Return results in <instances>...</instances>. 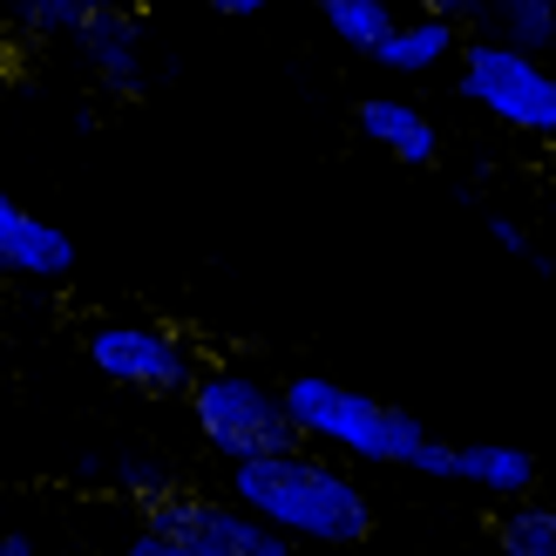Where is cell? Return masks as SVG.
Here are the masks:
<instances>
[{
    "mask_svg": "<svg viewBox=\"0 0 556 556\" xmlns=\"http://www.w3.org/2000/svg\"><path fill=\"white\" fill-rule=\"evenodd\" d=\"M231 503L252 509L292 543H319V549H359L374 536V503L346 468H332L319 455H271V462H244L231 468Z\"/></svg>",
    "mask_w": 556,
    "mask_h": 556,
    "instance_id": "obj_1",
    "label": "cell"
},
{
    "mask_svg": "<svg viewBox=\"0 0 556 556\" xmlns=\"http://www.w3.org/2000/svg\"><path fill=\"white\" fill-rule=\"evenodd\" d=\"M286 407L305 441H326L353 462H387V468H414V476H434V482H455V448L434 441L407 407H387L359 387H340L326 374H299L286 380Z\"/></svg>",
    "mask_w": 556,
    "mask_h": 556,
    "instance_id": "obj_2",
    "label": "cell"
},
{
    "mask_svg": "<svg viewBox=\"0 0 556 556\" xmlns=\"http://www.w3.org/2000/svg\"><path fill=\"white\" fill-rule=\"evenodd\" d=\"M190 421L231 468L244 462H271V455H299V421L286 407V387H265L258 374L238 367H211L190 387Z\"/></svg>",
    "mask_w": 556,
    "mask_h": 556,
    "instance_id": "obj_3",
    "label": "cell"
},
{
    "mask_svg": "<svg viewBox=\"0 0 556 556\" xmlns=\"http://www.w3.org/2000/svg\"><path fill=\"white\" fill-rule=\"evenodd\" d=\"M462 96L516 136H556V75L543 68V54L503 48L489 35L468 41L462 48Z\"/></svg>",
    "mask_w": 556,
    "mask_h": 556,
    "instance_id": "obj_4",
    "label": "cell"
},
{
    "mask_svg": "<svg viewBox=\"0 0 556 556\" xmlns=\"http://www.w3.org/2000/svg\"><path fill=\"white\" fill-rule=\"evenodd\" d=\"M81 353L89 367L109 374L116 387H136V394H190L198 387V367H190V346L163 326H136V319H102L81 332Z\"/></svg>",
    "mask_w": 556,
    "mask_h": 556,
    "instance_id": "obj_5",
    "label": "cell"
},
{
    "mask_svg": "<svg viewBox=\"0 0 556 556\" xmlns=\"http://www.w3.org/2000/svg\"><path fill=\"white\" fill-rule=\"evenodd\" d=\"M143 522H156V530L170 536H190L204 556H299L292 536H278L271 522H258L252 509L238 503H217V495H163V503L143 509Z\"/></svg>",
    "mask_w": 556,
    "mask_h": 556,
    "instance_id": "obj_6",
    "label": "cell"
},
{
    "mask_svg": "<svg viewBox=\"0 0 556 556\" xmlns=\"http://www.w3.org/2000/svg\"><path fill=\"white\" fill-rule=\"evenodd\" d=\"M0 265L14 278H68L75 271V238L62 225L35 217L27 204L0 198Z\"/></svg>",
    "mask_w": 556,
    "mask_h": 556,
    "instance_id": "obj_7",
    "label": "cell"
},
{
    "mask_svg": "<svg viewBox=\"0 0 556 556\" xmlns=\"http://www.w3.org/2000/svg\"><path fill=\"white\" fill-rule=\"evenodd\" d=\"M353 123H359V136H367L374 150H387L394 163H407V170H434L441 136H434L428 109H414L401 96H367V102L353 109Z\"/></svg>",
    "mask_w": 556,
    "mask_h": 556,
    "instance_id": "obj_8",
    "label": "cell"
},
{
    "mask_svg": "<svg viewBox=\"0 0 556 556\" xmlns=\"http://www.w3.org/2000/svg\"><path fill=\"white\" fill-rule=\"evenodd\" d=\"M75 48H81V62L96 68L102 89H136V81H143V35H136L129 8H109L102 0V14L75 35Z\"/></svg>",
    "mask_w": 556,
    "mask_h": 556,
    "instance_id": "obj_9",
    "label": "cell"
},
{
    "mask_svg": "<svg viewBox=\"0 0 556 556\" xmlns=\"http://www.w3.org/2000/svg\"><path fill=\"white\" fill-rule=\"evenodd\" d=\"M455 482L495 495V503H522L536 489V455L516 441H462L455 448Z\"/></svg>",
    "mask_w": 556,
    "mask_h": 556,
    "instance_id": "obj_10",
    "label": "cell"
},
{
    "mask_svg": "<svg viewBox=\"0 0 556 556\" xmlns=\"http://www.w3.org/2000/svg\"><path fill=\"white\" fill-rule=\"evenodd\" d=\"M455 54H462V27H455V21L414 14V21H401L394 35H387V48L374 54V62L394 68V75H428V68H441V62H455Z\"/></svg>",
    "mask_w": 556,
    "mask_h": 556,
    "instance_id": "obj_11",
    "label": "cell"
},
{
    "mask_svg": "<svg viewBox=\"0 0 556 556\" xmlns=\"http://www.w3.org/2000/svg\"><path fill=\"white\" fill-rule=\"evenodd\" d=\"M489 41L543 54L556 41V0H489Z\"/></svg>",
    "mask_w": 556,
    "mask_h": 556,
    "instance_id": "obj_12",
    "label": "cell"
},
{
    "mask_svg": "<svg viewBox=\"0 0 556 556\" xmlns=\"http://www.w3.org/2000/svg\"><path fill=\"white\" fill-rule=\"evenodd\" d=\"M319 14H326L332 35H340L346 48H359V54H380V48H387V35L401 27L394 0H319Z\"/></svg>",
    "mask_w": 556,
    "mask_h": 556,
    "instance_id": "obj_13",
    "label": "cell"
},
{
    "mask_svg": "<svg viewBox=\"0 0 556 556\" xmlns=\"http://www.w3.org/2000/svg\"><path fill=\"white\" fill-rule=\"evenodd\" d=\"M503 556H556V503H516L495 522Z\"/></svg>",
    "mask_w": 556,
    "mask_h": 556,
    "instance_id": "obj_14",
    "label": "cell"
},
{
    "mask_svg": "<svg viewBox=\"0 0 556 556\" xmlns=\"http://www.w3.org/2000/svg\"><path fill=\"white\" fill-rule=\"evenodd\" d=\"M14 14L27 35H81L102 14V0H14Z\"/></svg>",
    "mask_w": 556,
    "mask_h": 556,
    "instance_id": "obj_15",
    "label": "cell"
},
{
    "mask_svg": "<svg viewBox=\"0 0 556 556\" xmlns=\"http://www.w3.org/2000/svg\"><path fill=\"white\" fill-rule=\"evenodd\" d=\"M116 482H123L143 509H150V503H163V495H177V489H170V468L150 462V455H123V462H116Z\"/></svg>",
    "mask_w": 556,
    "mask_h": 556,
    "instance_id": "obj_16",
    "label": "cell"
},
{
    "mask_svg": "<svg viewBox=\"0 0 556 556\" xmlns=\"http://www.w3.org/2000/svg\"><path fill=\"white\" fill-rule=\"evenodd\" d=\"M123 556H204L190 536H170V530H156V522H143V530L129 536V549Z\"/></svg>",
    "mask_w": 556,
    "mask_h": 556,
    "instance_id": "obj_17",
    "label": "cell"
},
{
    "mask_svg": "<svg viewBox=\"0 0 556 556\" xmlns=\"http://www.w3.org/2000/svg\"><path fill=\"white\" fill-rule=\"evenodd\" d=\"M489 238H495V244H503V252H509V258H536V244H530V231H522V225H516V217H489Z\"/></svg>",
    "mask_w": 556,
    "mask_h": 556,
    "instance_id": "obj_18",
    "label": "cell"
},
{
    "mask_svg": "<svg viewBox=\"0 0 556 556\" xmlns=\"http://www.w3.org/2000/svg\"><path fill=\"white\" fill-rule=\"evenodd\" d=\"M414 8L421 14H434V21H476V14H489V0H414Z\"/></svg>",
    "mask_w": 556,
    "mask_h": 556,
    "instance_id": "obj_19",
    "label": "cell"
},
{
    "mask_svg": "<svg viewBox=\"0 0 556 556\" xmlns=\"http://www.w3.org/2000/svg\"><path fill=\"white\" fill-rule=\"evenodd\" d=\"M204 8H217V14H231V21H244V14H265L271 0H204Z\"/></svg>",
    "mask_w": 556,
    "mask_h": 556,
    "instance_id": "obj_20",
    "label": "cell"
},
{
    "mask_svg": "<svg viewBox=\"0 0 556 556\" xmlns=\"http://www.w3.org/2000/svg\"><path fill=\"white\" fill-rule=\"evenodd\" d=\"M0 556H35V543H27V536H0Z\"/></svg>",
    "mask_w": 556,
    "mask_h": 556,
    "instance_id": "obj_21",
    "label": "cell"
}]
</instances>
